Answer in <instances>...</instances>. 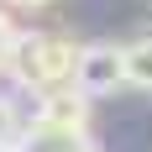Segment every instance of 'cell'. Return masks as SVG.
Wrapping results in <instances>:
<instances>
[{"label":"cell","instance_id":"1","mask_svg":"<svg viewBox=\"0 0 152 152\" xmlns=\"http://www.w3.org/2000/svg\"><path fill=\"white\" fill-rule=\"evenodd\" d=\"M79 53L68 37L58 31H21V42H16V58H11V74L16 84L26 94H58V89H79Z\"/></svg>","mask_w":152,"mask_h":152},{"label":"cell","instance_id":"2","mask_svg":"<svg viewBox=\"0 0 152 152\" xmlns=\"http://www.w3.org/2000/svg\"><path fill=\"white\" fill-rule=\"evenodd\" d=\"M84 131H89V94L84 89H58V94L37 100L31 126H26V147L31 142H53L58 152H68V147H84Z\"/></svg>","mask_w":152,"mask_h":152},{"label":"cell","instance_id":"3","mask_svg":"<svg viewBox=\"0 0 152 152\" xmlns=\"http://www.w3.org/2000/svg\"><path fill=\"white\" fill-rule=\"evenodd\" d=\"M131 74H126V47L121 42H84L79 53V89L89 94H110V89H126Z\"/></svg>","mask_w":152,"mask_h":152},{"label":"cell","instance_id":"4","mask_svg":"<svg viewBox=\"0 0 152 152\" xmlns=\"http://www.w3.org/2000/svg\"><path fill=\"white\" fill-rule=\"evenodd\" d=\"M126 74H131V89H152V37L126 42Z\"/></svg>","mask_w":152,"mask_h":152},{"label":"cell","instance_id":"5","mask_svg":"<svg viewBox=\"0 0 152 152\" xmlns=\"http://www.w3.org/2000/svg\"><path fill=\"white\" fill-rule=\"evenodd\" d=\"M21 142H26V121L11 94H0V147H21Z\"/></svg>","mask_w":152,"mask_h":152},{"label":"cell","instance_id":"6","mask_svg":"<svg viewBox=\"0 0 152 152\" xmlns=\"http://www.w3.org/2000/svg\"><path fill=\"white\" fill-rule=\"evenodd\" d=\"M16 42H21V31L11 26V16L0 11V74L11 68V58H16Z\"/></svg>","mask_w":152,"mask_h":152},{"label":"cell","instance_id":"7","mask_svg":"<svg viewBox=\"0 0 152 152\" xmlns=\"http://www.w3.org/2000/svg\"><path fill=\"white\" fill-rule=\"evenodd\" d=\"M11 5H26V11H37V5H53V0H11Z\"/></svg>","mask_w":152,"mask_h":152},{"label":"cell","instance_id":"8","mask_svg":"<svg viewBox=\"0 0 152 152\" xmlns=\"http://www.w3.org/2000/svg\"><path fill=\"white\" fill-rule=\"evenodd\" d=\"M0 152H26V142H21V147H0Z\"/></svg>","mask_w":152,"mask_h":152},{"label":"cell","instance_id":"9","mask_svg":"<svg viewBox=\"0 0 152 152\" xmlns=\"http://www.w3.org/2000/svg\"><path fill=\"white\" fill-rule=\"evenodd\" d=\"M68 152H94V147H68Z\"/></svg>","mask_w":152,"mask_h":152}]
</instances>
